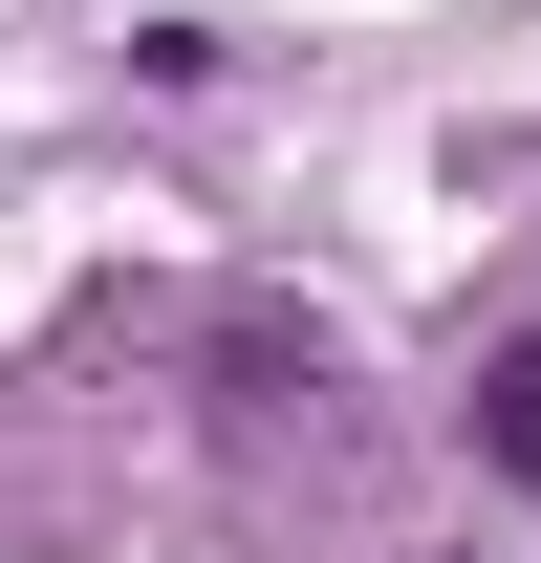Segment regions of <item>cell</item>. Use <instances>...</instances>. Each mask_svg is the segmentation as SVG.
<instances>
[{"mask_svg":"<svg viewBox=\"0 0 541 563\" xmlns=\"http://www.w3.org/2000/svg\"><path fill=\"white\" fill-rule=\"evenodd\" d=\"M455 433H476V477H541V303L476 347V390H455Z\"/></svg>","mask_w":541,"mask_h":563,"instance_id":"1","label":"cell"}]
</instances>
